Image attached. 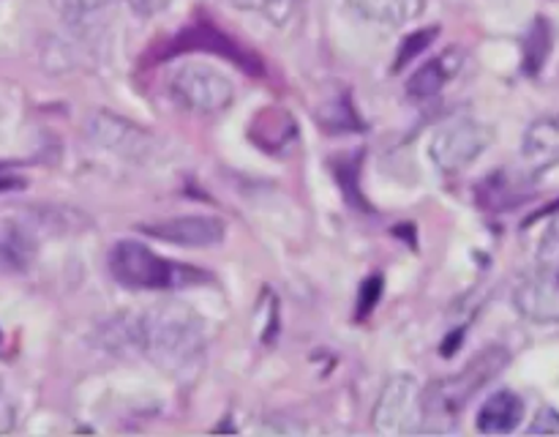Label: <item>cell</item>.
Instances as JSON below:
<instances>
[{"mask_svg": "<svg viewBox=\"0 0 559 437\" xmlns=\"http://www.w3.org/2000/svg\"><path fill=\"white\" fill-rule=\"evenodd\" d=\"M134 342L164 371H186L202 353V322L183 306H158L136 322Z\"/></svg>", "mask_w": 559, "mask_h": 437, "instance_id": "6da1fadb", "label": "cell"}, {"mask_svg": "<svg viewBox=\"0 0 559 437\" xmlns=\"http://www.w3.org/2000/svg\"><path fill=\"white\" fill-rule=\"evenodd\" d=\"M508 353L502 347H489L469 361L459 375L435 380L424 391V432H448L459 421L469 399L506 366Z\"/></svg>", "mask_w": 559, "mask_h": 437, "instance_id": "7a4b0ae2", "label": "cell"}, {"mask_svg": "<svg viewBox=\"0 0 559 437\" xmlns=\"http://www.w3.org/2000/svg\"><path fill=\"white\" fill-rule=\"evenodd\" d=\"M109 271L123 287L131 290H180L211 279L200 268L164 260L140 240H120L109 255Z\"/></svg>", "mask_w": 559, "mask_h": 437, "instance_id": "3957f363", "label": "cell"}, {"mask_svg": "<svg viewBox=\"0 0 559 437\" xmlns=\"http://www.w3.org/2000/svg\"><path fill=\"white\" fill-rule=\"evenodd\" d=\"M513 300L527 320L559 322V216L546 229L535 268L519 282Z\"/></svg>", "mask_w": 559, "mask_h": 437, "instance_id": "277c9868", "label": "cell"}, {"mask_svg": "<svg viewBox=\"0 0 559 437\" xmlns=\"http://www.w3.org/2000/svg\"><path fill=\"white\" fill-rule=\"evenodd\" d=\"M169 93L180 107L197 115H218L233 104L235 87L229 76L205 63H186L169 80Z\"/></svg>", "mask_w": 559, "mask_h": 437, "instance_id": "5b68a950", "label": "cell"}, {"mask_svg": "<svg viewBox=\"0 0 559 437\" xmlns=\"http://www.w3.org/2000/svg\"><path fill=\"white\" fill-rule=\"evenodd\" d=\"M489 126L473 118H459L431 137L429 156L442 175H456L475 162L491 142Z\"/></svg>", "mask_w": 559, "mask_h": 437, "instance_id": "8992f818", "label": "cell"}, {"mask_svg": "<svg viewBox=\"0 0 559 437\" xmlns=\"http://www.w3.org/2000/svg\"><path fill=\"white\" fill-rule=\"evenodd\" d=\"M424 391L413 377H393L382 388L374 408V432L380 435H420L424 432Z\"/></svg>", "mask_w": 559, "mask_h": 437, "instance_id": "52a82bcc", "label": "cell"}, {"mask_svg": "<svg viewBox=\"0 0 559 437\" xmlns=\"http://www.w3.org/2000/svg\"><path fill=\"white\" fill-rule=\"evenodd\" d=\"M140 229L151 238L167 240L175 246H189V249L216 246L224 238V224L216 216H175L164 218V222L142 224Z\"/></svg>", "mask_w": 559, "mask_h": 437, "instance_id": "ba28073f", "label": "cell"}, {"mask_svg": "<svg viewBox=\"0 0 559 437\" xmlns=\"http://www.w3.org/2000/svg\"><path fill=\"white\" fill-rule=\"evenodd\" d=\"M522 153L524 162L535 173H544L559 164V113L544 115L530 123V129L524 131Z\"/></svg>", "mask_w": 559, "mask_h": 437, "instance_id": "9c48e42d", "label": "cell"}, {"mask_svg": "<svg viewBox=\"0 0 559 437\" xmlns=\"http://www.w3.org/2000/svg\"><path fill=\"white\" fill-rule=\"evenodd\" d=\"M522 418H524L522 397H519L516 391L502 388V391L491 393V397L486 399L475 426H478V432H484V435H508V432H513L519 424H522Z\"/></svg>", "mask_w": 559, "mask_h": 437, "instance_id": "30bf717a", "label": "cell"}, {"mask_svg": "<svg viewBox=\"0 0 559 437\" xmlns=\"http://www.w3.org/2000/svg\"><path fill=\"white\" fill-rule=\"evenodd\" d=\"M459 69H462V52L448 49V52L437 55L435 60H429L424 69H418L413 74V80H409V96L415 98L437 96V93H440L442 87L459 74Z\"/></svg>", "mask_w": 559, "mask_h": 437, "instance_id": "8fae6325", "label": "cell"}, {"mask_svg": "<svg viewBox=\"0 0 559 437\" xmlns=\"http://www.w3.org/2000/svg\"><path fill=\"white\" fill-rule=\"evenodd\" d=\"M349 5L380 25H407L426 9V0H349Z\"/></svg>", "mask_w": 559, "mask_h": 437, "instance_id": "7c38bea8", "label": "cell"}, {"mask_svg": "<svg viewBox=\"0 0 559 437\" xmlns=\"http://www.w3.org/2000/svg\"><path fill=\"white\" fill-rule=\"evenodd\" d=\"M27 257H31V238L16 224L0 222V262L25 265Z\"/></svg>", "mask_w": 559, "mask_h": 437, "instance_id": "4fadbf2b", "label": "cell"}, {"mask_svg": "<svg viewBox=\"0 0 559 437\" xmlns=\"http://www.w3.org/2000/svg\"><path fill=\"white\" fill-rule=\"evenodd\" d=\"M49 3L58 11L60 20H66L69 25H76V22L91 20L98 11L107 9L109 0H49Z\"/></svg>", "mask_w": 559, "mask_h": 437, "instance_id": "5bb4252c", "label": "cell"}, {"mask_svg": "<svg viewBox=\"0 0 559 437\" xmlns=\"http://www.w3.org/2000/svg\"><path fill=\"white\" fill-rule=\"evenodd\" d=\"M229 3L246 11H260V14L271 16L273 22H282L293 9V0H229Z\"/></svg>", "mask_w": 559, "mask_h": 437, "instance_id": "9a60e30c", "label": "cell"}, {"mask_svg": "<svg viewBox=\"0 0 559 437\" xmlns=\"http://www.w3.org/2000/svg\"><path fill=\"white\" fill-rule=\"evenodd\" d=\"M530 435H559V413L551 408H544L535 421L530 424Z\"/></svg>", "mask_w": 559, "mask_h": 437, "instance_id": "2e32d148", "label": "cell"}, {"mask_svg": "<svg viewBox=\"0 0 559 437\" xmlns=\"http://www.w3.org/2000/svg\"><path fill=\"white\" fill-rule=\"evenodd\" d=\"M129 5L136 11V14L151 16V14H158L162 9H167L169 0H129Z\"/></svg>", "mask_w": 559, "mask_h": 437, "instance_id": "e0dca14e", "label": "cell"}, {"mask_svg": "<svg viewBox=\"0 0 559 437\" xmlns=\"http://www.w3.org/2000/svg\"><path fill=\"white\" fill-rule=\"evenodd\" d=\"M9 429V413H5V404L3 399H0V432Z\"/></svg>", "mask_w": 559, "mask_h": 437, "instance_id": "ac0fdd59", "label": "cell"}]
</instances>
